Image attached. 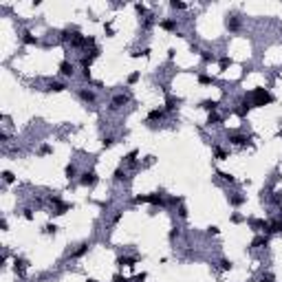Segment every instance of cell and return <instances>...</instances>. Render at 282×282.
I'll use <instances>...</instances> for the list:
<instances>
[{
  "label": "cell",
  "mask_w": 282,
  "mask_h": 282,
  "mask_svg": "<svg viewBox=\"0 0 282 282\" xmlns=\"http://www.w3.org/2000/svg\"><path fill=\"white\" fill-rule=\"evenodd\" d=\"M60 73H62L64 77H73V75H75V66H73V62L64 60V62L60 64Z\"/></svg>",
  "instance_id": "obj_1"
},
{
  "label": "cell",
  "mask_w": 282,
  "mask_h": 282,
  "mask_svg": "<svg viewBox=\"0 0 282 282\" xmlns=\"http://www.w3.org/2000/svg\"><path fill=\"white\" fill-rule=\"evenodd\" d=\"M79 183H82V185H95V183H97V174H95V172H84L82 178H79Z\"/></svg>",
  "instance_id": "obj_2"
},
{
  "label": "cell",
  "mask_w": 282,
  "mask_h": 282,
  "mask_svg": "<svg viewBox=\"0 0 282 282\" xmlns=\"http://www.w3.org/2000/svg\"><path fill=\"white\" fill-rule=\"evenodd\" d=\"M229 143H234V146H247L249 143V137H245V135H231L229 137Z\"/></svg>",
  "instance_id": "obj_3"
},
{
  "label": "cell",
  "mask_w": 282,
  "mask_h": 282,
  "mask_svg": "<svg viewBox=\"0 0 282 282\" xmlns=\"http://www.w3.org/2000/svg\"><path fill=\"white\" fill-rule=\"evenodd\" d=\"M126 102H128V97H126V95H117V97L110 102V110H117V108H121Z\"/></svg>",
  "instance_id": "obj_4"
},
{
  "label": "cell",
  "mask_w": 282,
  "mask_h": 282,
  "mask_svg": "<svg viewBox=\"0 0 282 282\" xmlns=\"http://www.w3.org/2000/svg\"><path fill=\"white\" fill-rule=\"evenodd\" d=\"M201 108H205V110H212V113H214V110L218 108V102H216V99H205V102H201Z\"/></svg>",
  "instance_id": "obj_5"
},
{
  "label": "cell",
  "mask_w": 282,
  "mask_h": 282,
  "mask_svg": "<svg viewBox=\"0 0 282 282\" xmlns=\"http://www.w3.org/2000/svg\"><path fill=\"white\" fill-rule=\"evenodd\" d=\"M238 106H240V108H238V115H240V117H245V115L249 113V108H251V102H249V99H242Z\"/></svg>",
  "instance_id": "obj_6"
},
{
  "label": "cell",
  "mask_w": 282,
  "mask_h": 282,
  "mask_svg": "<svg viewBox=\"0 0 282 282\" xmlns=\"http://www.w3.org/2000/svg\"><path fill=\"white\" fill-rule=\"evenodd\" d=\"M278 231H282V221H275V223L267 225V234H278Z\"/></svg>",
  "instance_id": "obj_7"
},
{
  "label": "cell",
  "mask_w": 282,
  "mask_h": 282,
  "mask_svg": "<svg viewBox=\"0 0 282 282\" xmlns=\"http://www.w3.org/2000/svg\"><path fill=\"white\" fill-rule=\"evenodd\" d=\"M79 97H82L84 102H95V93H93V90H86V88H82V90H79Z\"/></svg>",
  "instance_id": "obj_8"
},
{
  "label": "cell",
  "mask_w": 282,
  "mask_h": 282,
  "mask_svg": "<svg viewBox=\"0 0 282 282\" xmlns=\"http://www.w3.org/2000/svg\"><path fill=\"white\" fill-rule=\"evenodd\" d=\"M88 249H90V245H88V242H84V245H79V249H75L71 256H73V258H82V256H84Z\"/></svg>",
  "instance_id": "obj_9"
},
{
  "label": "cell",
  "mask_w": 282,
  "mask_h": 282,
  "mask_svg": "<svg viewBox=\"0 0 282 282\" xmlns=\"http://www.w3.org/2000/svg\"><path fill=\"white\" fill-rule=\"evenodd\" d=\"M66 86L62 84V82H49V90H53V93H62Z\"/></svg>",
  "instance_id": "obj_10"
},
{
  "label": "cell",
  "mask_w": 282,
  "mask_h": 282,
  "mask_svg": "<svg viewBox=\"0 0 282 282\" xmlns=\"http://www.w3.org/2000/svg\"><path fill=\"white\" fill-rule=\"evenodd\" d=\"M161 29H165V31L176 29V20H161Z\"/></svg>",
  "instance_id": "obj_11"
},
{
  "label": "cell",
  "mask_w": 282,
  "mask_h": 282,
  "mask_svg": "<svg viewBox=\"0 0 282 282\" xmlns=\"http://www.w3.org/2000/svg\"><path fill=\"white\" fill-rule=\"evenodd\" d=\"M267 245V236H256L251 240V247H264Z\"/></svg>",
  "instance_id": "obj_12"
},
{
  "label": "cell",
  "mask_w": 282,
  "mask_h": 282,
  "mask_svg": "<svg viewBox=\"0 0 282 282\" xmlns=\"http://www.w3.org/2000/svg\"><path fill=\"white\" fill-rule=\"evenodd\" d=\"M165 115V108H157V110H152L150 115H148V119H161Z\"/></svg>",
  "instance_id": "obj_13"
},
{
  "label": "cell",
  "mask_w": 282,
  "mask_h": 282,
  "mask_svg": "<svg viewBox=\"0 0 282 282\" xmlns=\"http://www.w3.org/2000/svg\"><path fill=\"white\" fill-rule=\"evenodd\" d=\"M221 124V117L216 115V113H210V117H207V126H218Z\"/></svg>",
  "instance_id": "obj_14"
},
{
  "label": "cell",
  "mask_w": 282,
  "mask_h": 282,
  "mask_svg": "<svg viewBox=\"0 0 282 282\" xmlns=\"http://www.w3.org/2000/svg\"><path fill=\"white\" fill-rule=\"evenodd\" d=\"M22 42H24V44H35V42H38V38H33L29 31H24V35H22Z\"/></svg>",
  "instance_id": "obj_15"
},
{
  "label": "cell",
  "mask_w": 282,
  "mask_h": 282,
  "mask_svg": "<svg viewBox=\"0 0 282 282\" xmlns=\"http://www.w3.org/2000/svg\"><path fill=\"white\" fill-rule=\"evenodd\" d=\"M75 174H77V168L71 163V165H66V178H75Z\"/></svg>",
  "instance_id": "obj_16"
},
{
  "label": "cell",
  "mask_w": 282,
  "mask_h": 282,
  "mask_svg": "<svg viewBox=\"0 0 282 282\" xmlns=\"http://www.w3.org/2000/svg\"><path fill=\"white\" fill-rule=\"evenodd\" d=\"M201 55H203L205 62H214V60H216V55H214L212 51H201Z\"/></svg>",
  "instance_id": "obj_17"
},
{
  "label": "cell",
  "mask_w": 282,
  "mask_h": 282,
  "mask_svg": "<svg viewBox=\"0 0 282 282\" xmlns=\"http://www.w3.org/2000/svg\"><path fill=\"white\" fill-rule=\"evenodd\" d=\"M124 178H126V172H124L121 168H117V170H115V181H124Z\"/></svg>",
  "instance_id": "obj_18"
},
{
  "label": "cell",
  "mask_w": 282,
  "mask_h": 282,
  "mask_svg": "<svg viewBox=\"0 0 282 282\" xmlns=\"http://www.w3.org/2000/svg\"><path fill=\"white\" fill-rule=\"evenodd\" d=\"M221 267H223V271H229V269H231L234 264H231V260H227V258H223V260H221Z\"/></svg>",
  "instance_id": "obj_19"
},
{
  "label": "cell",
  "mask_w": 282,
  "mask_h": 282,
  "mask_svg": "<svg viewBox=\"0 0 282 282\" xmlns=\"http://www.w3.org/2000/svg\"><path fill=\"white\" fill-rule=\"evenodd\" d=\"M104 148H110V146H115V137H104Z\"/></svg>",
  "instance_id": "obj_20"
},
{
  "label": "cell",
  "mask_w": 282,
  "mask_h": 282,
  "mask_svg": "<svg viewBox=\"0 0 282 282\" xmlns=\"http://www.w3.org/2000/svg\"><path fill=\"white\" fill-rule=\"evenodd\" d=\"M135 161H137V152H130V154L126 157V163H128V165H135Z\"/></svg>",
  "instance_id": "obj_21"
},
{
  "label": "cell",
  "mask_w": 282,
  "mask_h": 282,
  "mask_svg": "<svg viewBox=\"0 0 282 282\" xmlns=\"http://www.w3.org/2000/svg\"><path fill=\"white\" fill-rule=\"evenodd\" d=\"M170 7H172V9H185L187 5H183V3H176V0H174V3H172Z\"/></svg>",
  "instance_id": "obj_22"
},
{
  "label": "cell",
  "mask_w": 282,
  "mask_h": 282,
  "mask_svg": "<svg viewBox=\"0 0 282 282\" xmlns=\"http://www.w3.org/2000/svg\"><path fill=\"white\" fill-rule=\"evenodd\" d=\"M3 178H5V183H11V181H13V174H11V172H5Z\"/></svg>",
  "instance_id": "obj_23"
},
{
  "label": "cell",
  "mask_w": 282,
  "mask_h": 282,
  "mask_svg": "<svg viewBox=\"0 0 282 282\" xmlns=\"http://www.w3.org/2000/svg\"><path fill=\"white\" fill-rule=\"evenodd\" d=\"M229 201H231V205H240L242 203V196H231Z\"/></svg>",
  "instance_id": "obj_24"
},
{
  "label": "cell",
  "mask_w": 282,
  "mask_h": 282,
  "mask_svg": "<svg viewBox=\"0 0 282 282\" xmlns=\"http://www.w3.org/2000/svg\"><path fill=\"white\" fill-rule=\"evenodd\" d=\"M44 231H46V234H55V231H57V227H55V225H46V227H44Z\"/></svg>",
  "instance_id": "obj_25"
},
{
  "label": "cell",
  "mask_w": 282,
  "mask_h": 282,
  "mask_svg": "<svg viewBox=\"0 0 282 282\" xmlns=\"http://www.w3.org/2000/svg\"><path fill=\"white\" fill-rule=\"evenodd\" d=\"M229 64H231V62H229V60H227V57H223V60H221V68H223V71H225V68H227V66H229Z\"/></svg>",
  "instance_id": "obj_26"
},
{
  "label": "cell",
  "mask_w": 282,
  "mask_h": 282,
  "mask_svg": "<svg viewBox=\"0 0 282 282\" xmlns=\"http://www.w3.org/2000/svg\"><path fill=\"white\" fill-rule=\"evenodd\" d=\"M137 79H139V73H132V75H130V77H128V84H135V82H137Z\"/></svg>",
  "instance_id": "obj_27"
},
{
  "label": "cell",
  "mask_w": 282,
  "mask_h": 282,
  "mask_svg": "<svg viewBox=\"0 0 282 282\" xmlns=\"http://www.w3.org/2000/svg\"><path fill=\"white\" fill-rule=\"evenodd\" d=\"M113 282H128V280H126V278H124V275H121V273H117V275H115V278H113Z\"/></svg>",
  "instance_id": "obj_28"
},
{
  "label": "cell",
  "mask_w": 282,
  "mask_h": 282,
  "mask_svg": "<svg viewBox=\"0 0 282 282\" xmlns=\"http://www.w3.org/2000/svg\"><path fill=\"white\" fill-rule=\"evenodd\" d=\"M201 84H212V77H207V75H201Z\"/></svg>",
  "instance_id": "obj_29"
},
{
  "label": "cell",
  "mask_w": 282,
  "mask_h": 282,
  "mask_svg": "<svg viewBox=\"0 0 282 282\" xmlns=\"http://www.w3.org/2000/svg\"><path fill=\"white\" fill-rule=\"evenodd\" d=\"M273 201H275V203H282V192H280V190L275 192V196H273Z\"/></svg>",
  "instance_id": "obj_30"
},
{
  "label": "cell",
  "mask_w": 282,
  "mask_h": 282,
  "mask_svg": "<svg viewBox=\"0 0 282 282\" xmlns=\"http://www.w3.org/2000/svg\"><path fill=\"white\" fill-rule=\"evenodd\" d=\"M170 238H172V240H174V238H178V229H176V227L170 231Z\"/></svg>",
  "instance_id": "obj_31"
},
{
  "label": "cell",
  "mask_w": 282,
  "mask_h": 282,
  "mask_svg": "<svg viewBox=\"0 0 282 282\" xmlns=\"http://www.w3.org/2000/svg\"><path fill=\"white\" fill-rule=\"evenodd\" d=\"M231 221H234V223H240V221H242V216H240V214H234V216H231Z\"/></svg>",
  "instance_id": "obj_32"
},
{
  "label": "cell",
  "mask_w": 282,
  "mask_h": 282,
  "mask_svg": "<svg viewBox=\"0 0 282 282\" xmlns=\"http://www.w3.org/2000/svg\"><path fill=\"white\" fill-rule=\"evenodd\" d=\"M146 280V273H141V275H135V282H143Z\"/></svg>",
  "instance_id": "obj_33"
},
{
  "label": "cell",
  "mask_w": 282,
  "mask_h": 282,
  "mask_svg": "<svg viewBox=\"0 0 282 282\" xmlns=\"http://www.w3.org/2000/svg\"><path fill=\"white\" fill-rule=\"evenodd\" d=\"M24 218H29V221L33 218V214H31V210H24Z\"/></svg>",
  "instance_id": "obj_34"
},
{
  "label": "cell",
  "mask_w": 282,
  "mask_h": 282,
  "mask_svg": "<svg viewBox=\"0 0 282 282\" xmlns=\"http://www.w3.org/2000/svg\"><path fill=\"white\" fill-rule=\"evenodd\" d=\"M86 282H95V280H86Z\"/></svg>",
  "instance_id": "obj_35"
}]
</instances>
